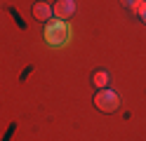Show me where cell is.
I'll list each match as a JSON object with an SVG mask.
<instances>
[{
  "mask_svg": "<svg viewBox=\"0 0 146 141\" xmlns=\"http://www.w3.org/2000/svg\"><path fill=\"white\" fill-rule=\"evenodd\" d=\"M45 42L50 47H66L71 42V28L66 21H52L45 28Z\"/></svg>",
  "mask_w": 146,
  "mask_h": 141,
  "instance_id": "6da1fadb",
  "label": "cell"
},
{
  "mask_svg": "<svg viewBox=\"0 0 146 141\" xmlns=\"http://www.w3.org/2000/svg\"><path fill=\"white\" fill-rule=\"evenodd\" d=\"M94 103H97V108L99 111H104V113H113V111H118V106H120V99H118V94L113 92V89H102L94 97Z\"/></svg>",
  "mask_w": 146,
  "mask_h": 141,
  "instance_id": "7a4b0ae2",
  "label": "cell"
},
{
  "mask_svg": "<svg viewBox=\"0 0 146 141\" xmlns=\"http://www.w3.org/2000/svg\"><path fill=\"white\" fill-rule=\"evenodd\" d=\"M52 12H54V17H57L59 21H66V19H71L76 14V3H73V0H59Z\"/></svg>",
  "mask_w": 146,
  "mask_h": 141,
  "instance_id": "3957f363",
  "label": "cell"
},
{
  "mask_svg": "<svg viewBox=\"0 0 146 141\" xmlns=\"http://www.w3.org/2000/svg\"><path fill=\"white\" fill-rule=\"evenodd\" d=\"M33 14H35V19H40V21H47L54 12H52V7L47 3H35L33 5Z\"/></svg>",
  "mask_w": 146,
  "mask_h": 141,
  "instance_id": "277c9868",
  "label": "cell"
},
{
  "mask_svg": "<svg viewBox=\"0 0 146 141\" xmlns=\"http://www.w3.org/2000/svg\"><path fill=\"white\" fill-rule=\"evenodd\" d=\"M94 85H97V87H102V89H104L106 85H108V75H106L104 71H99V73L94 75Z\"/></svg>",
  "mask_w": 146,
  "mask_h": 141,
  "instance_id": "5b68a950",
  "label": "cell"
},
{
  "mask_svg": "<svg viewBox=\"0 0 146 141\" xmlns=\"http://www.w3.org/2000/svg\"><path fill=\"white\" fill-rule=\"evenodd\" d=\"M141 3H144V0H123V5H125V7H130V9H134V12L141 7Z\"/></svg>",
  "mask_w": 146,
  "mask_h": 141,
  "instance_id": "8992f818",
  "label": "cell"
}]
</instances>
